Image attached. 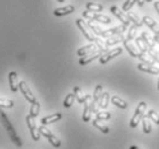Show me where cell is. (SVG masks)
Segmentation results:
<instances>
[{
  "label": "cell",
  "instance_id": "cell-1",
  "mask_svg": "<svg viewBox=\"0 0 159 149\" xmlns=\"http://www.w3.org/2000/svg\"><path fill=\"white\" fill-rule=\"evenodd\" d=\"M0 122H1V124H2V125H4V127L6 128V131H7V133H8V135H9V138H11V141L14 142L17 147H22L21 139L18 138L17 133H16V131L14 130V127H13L11 123L9 122V119L7 118L6 114H5L1 109H0Z\"/></svg>",
  "mask_w": 159,
  "mask_h": 149
},
{
  "label": "cell",
  "instance_id": "cell-2",
  "mask_svg": "<svg viewBox=\"0 0 159 149\" xmlns=\"http://www.w3.org/2000/svg\"><path fill=\"white\" fill-rule=\"evenodd\" d=\"M145 108H147V103H145V102L142 101L139 103L138 108H136V110H135V114H134L133 118L130 119V123H129V126L132 127V128H135V127L139 125V123L143 119Z\"/></svg>",
  "mask_w": 159,
  "mask_h": 149
},
{
  "label": "cell",
  "instance_id": "cell-3",
  "mask_svg": "<svg viewBox=\"0 0 159 149\" xmlns=\"http://www.w3.org/2000/svg\"><path fill=\"white\" fill-rule=\"evenodd\" d=\"M39 128V132H40V134L43 135L45 138H47L48 139V141L51 142V145L53 146V147H55V148H58L60 146H61V141L58 140L56 137H55L53 133H52L49 130H48L47 127L45 126V125H41V126L38 127Z\"/></svg>",
  "mask_w": 159,
  "mask_h": 149
},
{
  "label": "cell",
  "instance_id": "cell-4",
  "mask_svg": "<svg viewBox=\"0 0 159 149\" xmlns=\"http://www.w3.org/2000/svg\"><path fill=\"white\" fill-rule=\"evenodd\" d=\"M76 23H77V26H78V28L81 30L83 35L86 37V39L94 43L95 39H96V37H94V35L89 31V26H88V24H87L85 21H83L81 18H78V20L76 21Z\"/></svg>",
  "mask_w": 159,
  "mask_h": 149
},
{
  "label": "cell",
  "instance_id": "cell-5",
  "mask_svg": "<svg viewBox=\"0 0 159 149\" xmlns=\"http://www.w3.org/2000/svg\"><path fill=\"white\" fill-rule=\"evenodd\" d=\"M26 124H28V127L30 130V133H31V137L34 141H39L40 140V132L39 128L36 126V123H34V118L32 116H26Z\"/></svg>",
  "mask_w": 159,
  "mask_h": 149
},
{
  "label": "cell",
  "instance_id": "cell-6",
  "mask_svg": "<svg viewBox=\"0 0 159 149\" xmlns=\"http://www.w3.org/2000/svg\"><path fill=\"white\" fill-rule=\"evenodd\" d=\"M102 54H105V52L100 51V49H98V51H96V49H95V51H93L92 53L85 55V56H83V58H80V60H79V64H80V66H86V64H88L89 62L94 61L95 58H101Z\"/></svg>",
  "mask_w": 159,
  "mask_h": 149
},
{
  "label": "cell",
  "instance_id": "cell-7",
  "mask_svg": "<svg viewBox=\"0 0 159 149\" xmlns=\"http://www.w3.org/2000/svg\"><path fill=\"white\" fill-rule=\"evenodd\" d=\"M18 88L21 90L22 94L24 95V98H25L30 103H34V102L37 101L36 98H34V95L32 94V92H31V90L29 88V86L26 85L25 81H20V83H18Z\"/></svg>",
  "mask_w": 159,
  "mask_h": 149
},
{
  "label": "cell",
  "instance_id": "cell-8",
  "mask_svg": "<svg viewBox=\"0 0 159 149\" xmlns=\"http://www.w3.org/2000/svg\"><path fill=\"white\" fill-rule=\"evenodd\" d=\"M92 102L93 99L90 95H86V100L84 102V113H83V120L85 123L90 120V114H92Z\"/></svg>",
  "mask_w": 159,
  "mask_h": 149
},
{
  "label": "cell",
  "instance_id": "cell-9",
  "mask_svg": "<svg viewBox=\"0 0 159 149\" xmlns=\"http://www.w3.org/2000/svg\"><path fill=\"white\" fill-rule=\"evenodd\" d=\"M123 53V48H113L112 51L110 52H107L105 54H103L100 58V63L101 64H105V63H108L111 58H116V56H118V55H120Z\"/></svg>",
  "mask_w": 159,
  "mask_h": 149
},
{
  "label": "cell",
  "instance_id": "cell-10",
  "mask_svg": "<svg viewBox=\"0 0 159 149\" xmlns=\"http://www.w3.org/2000/svg\"><path fill=\"white\" fill-rule=\"evenodd\" d=\"M110 12H111V13L115 15V16H117V17L119 18L120 21H121V23H123V26H128L130 24V21L128 20L127 15L124 14L123 12L120 11V9L117 7V6H111V7H110Z\"/></svg>",
  "mask_w": 159,
  "mask_h": 149
},
{
  "label": "cell",
  "instance_id": "cell-11",
  "mask_svg": "<svg viewBox=\"0 0 159 149\" xmlns=\"http://www.w3.org/2000/svg\"><path fill=\"white\" fill-rule=\"evenodd\" d=\"M127 26H116V28H112V29H109V30H105L102 32L101 36L104 37V38H110L112 36H116V35H120V33H124L126 31Z\"/></svg>",
  "mask_w": 159,
  "mask_h": 149
},
{
  "label": "cell",
  "instance_id": "cell-12",
  "mask_svg": "<svg viewBox=\"0 0 159 149\" xmlns=\"http://www.w3.org/2000/svg\"><path fill=\"white\" fill-rule=\"evenodd\" d=\"M142 22L144 23L148 28H150L155 32V35H158L159 36V26L157 24V22H156L153 18L150 17V16H144L143 20H142Z\"/></svg>",
  "mask_w": 159,
  "mask_h": 149
},
{
  "label": "cell",
  "instance_id": "cell-13",
  "mask_svg": "<svg viewBox=\"0 0 159 149\" xmlns=\"http://www.w3.org/2000/svg\"><path fill=\"white\" fill-rule=\"evenodd\" d=\"M125 37H124V33H120V35H116V36H112L110 37V38H108L107 39V41H105V46L107 47H109V46H113V45L116 44H119V43H121V41H125Z\"/></svg>",
  "mask_w": 159,
  "mask_h": 149
},
{
  "label": "cell",
  "instance_id": "cell-14",
  "mask_svg": "<svg viewBox=\"0 0 159 149\" xmlns=\"http://www.w3.org/2000/svg\"><path fill=\"white\" fill-rule=\"evenodd\" d=\"M138 69L144 72L152 73V75H159V69L155 66H149V64H144V63H139Z\"/></svg>",
  "mask_w": 159,
  "mask_h": 149
},
{
  "label": "cell",
  "instance_id": "cell-15",
  "mask_svg": "<svg viewBox=\"0 0 159 149\" xmlns=\"http://www.w3.org/2000/svg\"><path fill=\"white\" fill-rule=\"evenodd\" d=\"M62 118V114L61 113H55L53 115H49V116H46L43 117V119H41V124L43 125H48V124H52V123H55V122H57Z\"/></svg>",
  "mask_w": 159,
  "mask_h": 149
},
{
  "label": "cell",
  "instance_id": "cell-16",
  "mask_svg": "<svg viewBox=\"0 0 159 149\" xmlns=\"http://www.w3.org/2000/svg\"><path fill=\"white\" fill-rule=\"evenodd\" d=\"M8 80H9V86L13 92H17L18 90V83H17V73L15 71H11L8 75Z\"/></svg>",
  "mask_w": 159,
  "mask_h": 149
},
{
  "label": "cell",
  "instance_id": "cell-17",
  "mask_svg": "<svg viewBox=\"0 0 159 149\" xmlns=\"http://www.w3.org/2000/svg\"><path fill=\"white\" fill-rule=\"evenodd\" d=\"M73 12H75V7L69 5V6H65V7H62V8H56L54 11V15L55 16H63V15L71 14Z\"/></svg>",
  "mask_w": 159,
  "mask_h": 149
},
{
  "label": "cell",
  "instance_id": "cell-18",
  "mask_svg": "<svg viewBox=\"0 0 159 149\" xmlns=\"http://www.w3.org/2000/svg\"><path fill=\"white\" fill-rule=\"evenodd\" d=\"M96 49V45L95 44H90V45H86V46H84V47L79 48L78 49V52H77V54L79 55V56H85V55L89 54V53H92L93 51H95Z\"/></svg>",
  "mask_w": 159,
  "mask_h": 149
},
{
  "label": "cell",
  "instance_id": "cell-19",
  "mask_svg": "<svg viewBox=\"0 0 159 149\" xmlns=\"http://www.w3.org/2000/svg\"><path fill=\"white\" fill-rule=\"evenodd\" d=\"M124 47L126 48L127 52H128V54H129L132 58H138L139 56V53H140V52H138L134 48V46L132 45V43H130V40L125 39V41H124Z\"/></svg>",
  "mask_w": 159,
  "mask_h": 149
},
{
  "label": "cell",
  "instance_id": "cell-20",
  "mask_svg": "<svg viewBox=\"0 0 159 149\" xmlns=\"http://www.w3.org/2000/svg\"><path fill=\"white\" fill-rule=\"evenodd\" d=\"M141 39H142V41L147 45L148 48H155V40H153V38H151V37L149 36L147 32L141 33Z\"/></svg>",
  "mask_w": 159,
  "mask_h": 149
},
{
  "label": "cell",
  "instance_id": "cell-21",
  "mask_svg": "<svg viewBox=\"0 0 159 149\" xmlns=\"http://www.w3.org/2000/svg\"><path fill=\"white\" fill-rule=\"evenodd\" d=\"M127 17H128V20H129L130 22L133 23V26H135L136 28H141L142 24H143V22H142L141 20L134 14V13H132V12H128V13H127Z\"/></svg>",
  "mask_w": 159,
  "mask_h": 149
},
{
  "label": "cell",
  "instance_id": "cell-22",
  "mask_svg": "<svg viewBox=\"0 0 159 149\" xmlns=\"http://www.w3.org/2000/svg\"><path fill=\"white\" fill-rule=\"evenodd\" d=\"M138 58H140L142 61V63H144V64H149V66H155V61L152 60L149 55H147L145 53H139V56Z\"/></svg>",
  "mask_w": 159,
  "mask_h": 149
},
{
  "label": "cell",
  "instance_id": "cell-23",
  "mask_svg": "<svg viewBox=\"0 0 159 149\" xmlns=\"http://www.w3.org/2000/svg\"><path fill=\"white\" fill-rule=\"evenodd\" d=\"M86 9L89 12H102L103 11V6L101 4H95V2H87Z\"/></svg>",
  "mask_w": 159,
  "mask_h": 149
},
{
  "label": "cell",
  "instance_id": "cell-24",
  "mask_svg": "<svg viewBox=\"0 0 159 149\" xmlns=\"http://www.w3.org/2000/svg\"><path fill=\"white\" fill-rule=\"evenodd\" d=\"M111 102L115 105H116V107L120 108V109H126V108H127V103H126V102L124 101V100H121L120 98H118V96H112V98H111Z\"/></svg>",
  "mask_w": 159,
  "mask_h": 149
},
{
  "label": "cell",
  "instance_id": "cell-25",
  "mask_svg": "<svg viewBox=\"0 0 159 149\" xmlns=\"http://www.w3.org/2000/svg\"><path fill=\"white\" fill-rule=\"evenodd\" d=\"M109 100H110V95H109V93H103L101 96V99H100V101H98V105H100V108H102V109H105L107 107H108V103H109Z\"/></svg>",
  "mask_w": 159,
  "mask_h": 149
},
{
  "label": "cell",
  "instance_id": "cell-26",
  "mask_svg": "<svg viewBox=\"0 0 159 149\" xmlns=\"http://www.w3.org/2000/svg\"><path fill=\"white\" fill-rule=\"evenodd\" d=\"M93 126L94 127H96V128H98L100 131L102 132V133H104V134H107V133H109V127L107 126V125H104V124H102L100 120H98V119H94L93 122Z\"/></svg>",
  "mask_w": 159,
  "mask_h": 149
},
{
  "label": "cell",
  "instance_id": "cell-27",
  "mask_svg": "<svg viewBox=\"0 0 159 149\" xmlns=\"http://www.w3.org/2000/svg\"><path fill=\"white\" fill-rule=\"evenodd\" d=\"M73 93H75V95H76V99L78 100V102H79V103H84V102H85V100H86V95L84 94V92L81 91L79 87L73 88Z\"/></svg>",
  "mask_w": 159,
  "mask_h": 149
},
{
  "label": "cell",
  "instance_id": "cell-28",
  "mask_svg": "<svg viewBox=\"0 0 159 149\" xmlns=\"http://www.w3.org/2000/svg\"><path fill=\"white\" fill-rule=\"evenodd\" d=\"M39 110H40V103L38 101H36L34 103L31 105V108H30V116H32L33 118H36V117L39 115Z\"/></svg>",
  "mask_w": 159,
  "mask_h": 149
},
{
  "label": "cell",
  "instance_id": "cell-29",
  "mask_svg": "<svg viewBox=\"0 0 159 149\" xmlns=\"http://www.w3.org/2000/svg\"><path fill=\"white\" fill-rule=\"evenodd\" d=\"M75 99H76V95L75 93H70L65 96L64 99V102H63V105H64L65 108H70L71 105H73V102H75Z\"/></svg>",
  "mask_w": 159,
  "mask_h": 149
},
{
  "label": "cell",
  "instance_id": "cell-30",
  "mask_svg": "<svg viewBox=\"0 0 159 149\" xmlns=\"http://www.w3.org/2000/svg\"><path fill=\"white\" fill-rule=\"evenodd\" d=\"M102 91H103V86H102L101 84L100 85H98L96 86V88L94 90V94H93V101L94 102H98L100 101V99H101L102 96Z\"/></svg>",
  "mask_w": 159,
  "mask_h": 149
},
{
  "label": "cell",
  "instance_id": "cell-31",
  "mask_svg": "<svg viewBox=\"0 0 159 149\" xmlns=\"http://www.w3.org/2000/svg\"><path fill=\"white\" fill-rule=\"evenodd\" d=\"M95 21H98L100 23H103V24H110L111 23V18L105 16V15L102 14H95Z\"/></svg>",
  "mask_w": 159,
  "mask_h": 149
},
{
  "label": "cell",
  "instance_id": "cell-32",
  "mask_svg": "<svg viewBox=\"0 0 159 149\" xmlns=\"http://www.w3.org/2000/svg\"><path fill=\"white\" fill-rule=\"evenodd\" d=\"M135 44L138 46V48L140 49L141 53H147L148 52V47H147V45L142 41L141 37H138V38H135Z\"/></svg>",
  "mask_w": 159,
  "mask_h": 149
},
{
  "label": "cell",
  "instance_id": "cell-33",
  "mask_svg": "<svg viewBox=\"0 0 159 149\" xmlns=\"http://www.w3.org/2000/svg\"><path fill=\"white\" fill-rule=\"evenodd\" d=\"M87 24H88V26H89L90 29L93 30V32H94L95 35L101 36L103 31H102V29L98 26V24H96V23H94V21H92V20H90V21H88V23H87Z\"/></svg>",
  "mask_w": 159,
  "mask_h": 149
},
{
  "label": "cell",
  "instance_id": "cell-34",
  "mask_svg": "<svg viewBox=\"0 0 159 149\" xmlns=\"http://www.w3.org/2000/svg\"><path fill=\"white\" fill-rule=\"evenodd\" d=\"M147 117H148L150 120H152L153 123L159 125V115H158V113H156L155 110H149L148 114H147Z\"/></svg>",
  "mask_w": 159,
  "mask_h": 149
},
{
  "label": "cell",
  "instance_id": "cell-35",
  "mask_svg": "<svg viewBox=\"0 0 159 149\" xmlns=\"http://www.w3.org/2000/svg\"><path fill=\"white\" fill-rule=\"evenodd\" d=\"M111 118V114L108 111H98L96 114V119L98 120H107Z\"/></svg>",
  "mask_w": 159,
  "mask_h": 149
},
{
  "label": "cell",
  "instance_id": "cell-36",
  "mask_svg": "<svg viewBox=\"0 0 159 149\" xmlns=\"http://www.w3.org/2000/svg\"><path fill=\"white\" fill-rule=\"evenodd\" d=\"M142 124H143V131H144V133L149 134V133L151 132V124H150V122H149L148 117L142 119Z\"/></svg>",
  "mask_w": 159,
  "mask_h": 149
},
{
  "label": "cell",
  "instance_id": "cell-37",
  "mask_svg": "<svg viewBox=\"0 0 159 149\" xmlns=\"http://www.w3.org/2000/svg\"><path fill=\"white\" fill-rule=\"evenodd\" d=\"M147 53H148V55L153 60V61L158 62L159 63V53L158 52L155 51L153 48H148V52H147Z\"/></svg>",
  "mask_w": 159,
  "mask_h": 149
},
{
  "label": "cell",
  "instance_id": "cell-38",
  "mask_svg": "<svg viewBox=\"0 0 159 149\" xmlns=\"http://www.w3.org/2000/svg\"><path fill=\"white\" fill-rule=\"evenodd\" d=\"M135 33H136V26H130V28L128 29V33H127L126 40H132L135 37Z\"/></svg>",
  "mask_w": 159,
  "mask_h": 149
},
{
  "label": "cell",
  "instance_id": "cell-39",
  "mask_svg": "<svg viewBox=\"0 0 159 149\" xmlns=\"http://www.w3.org/2000/svg\"><path fill=\"white\" fill-rule=\"evenodd\" d=\"M14 105V102L11 100H5V99H0V107L4 108H11Z\"/></svg>",
  "mask_w": 159,
  "mask_h": 149
},
{
  "label": "cell",
  "instance_id": "cell-40",
  "mask_svg": "<svg viewBox=\"0 0 159 149\" xmlns=\"http://www.w3.org/2000/svg\"><path fill=\"white\" fill-rule=\"evenodd\" d=\"M136 2V0H127L126 2L123 5V11L124 12H128L130 11V8L133 7V5Z\"/></svg>",
  "mask_w": 159,
  "mask_h": 149
},
{
  "label": "cell",
  "instance_id": "cell-41",
  "mask_svg": "<svg viewBox=\"0 0 159 149\" xmlns=\"http://www.w3.org/2000/svg\"><path fill=\"white\" fill-rule=\"evenodd\" d=\"M83 16L85 18H88V20H92V21H93V20H94L95 18V13H93V12H89V11H85V12H83Z\"/></svg>",
  "mask_w": 159,
  "mask_h": 149
},
{
  "label": "cell",
  "instance_id": "cell-42",
  "mask_svg": "<svg viewBox=\"0 0 159 149\" xmlns=\"http://www.w3.org/2000/svg\"><path fill=\"white\" fill-rule=\"evenodd\" d=\"M144 2H145V0H136V4H138L140 7H142V6L144 5Z\"/></svg>",
  "mask_w": 159,
  "mask_h": 149
},
{
  "label": "cell",
  "instance_id": "cell-43",
  "mask_svg": "<svg viewBox=\"0 0 159 149\" xmlns=\"http://www.w3.org/2000/svg\"><path fill=\"white\" fill-rule=\"evenodd\" d=\"M153 5H155V9L157 11V13L159 14V1H156Z\"/></svg>",
  "mask_w": 159,
  "mask_h": 149
},
{
  "label": "cell",
  "instance_id": "cell-44",
  "mask_svg": "<svg viewBox=\"0 0 159 149\" xmlns=\"http://www.w3.org/2000/svg\"><path fill=\"white\" fill-rule=\"evenodd\" d=\"M153 40H155V43H157V44L159 45V36H158V35H155V37H153Z\"/></svg>",
  "mask_w": 159,
  "mask_h": 149
},
{
  "label": "cell",
  "instance_id": "cell-45",
  "mask_svg": "<svg viewBox=\"0 0 159 149\" xmlns=\"http://www.w3.org/2000/svg\"><path fill=\"white\" fill-rule=\"evenodd\" d=\"M129 149H140L139 147H136V146H130Z\"/></svg>",
  "mask_w": 159,
  "mask_h": 149
},
{
  "label": "cell",
  "instance_id": "cell-46",
  "mask_svg": "<svg viewBox=\"0 0 159 149\" xmlns=\"http://www.w3.org/2000/svg\"><path fill=\"white\" fill-rule=\"evenodd\" d=\"M58 2H64V0H57Z\"/></svg>",
  "mask_w": 159,
  "mask_h": 149
},
{
  "label": "cell",
  "instance_id": "cell-47",
  "mask_svg": "<svg viewBox=\"0 0 159 149\" xmlns=\"http://www.w3.org/2000/svg\"><path fill=\"white\" fill-rule=\"evenodd\" d=\"M145 1H147V2H151L152 0H145Z\"/></svg>",
  "mask_w": 159,
  "mask_h": 149
},
{
  "label": "cell",
  "instance_id": "cell-48",
  "mask_svg": "<svg viewBox=\"0 0 159 149\" xmlns=\"http://www.w3.org/2000/svg\"><path fill=\"white\" fill-rule=\"evenodd\" d=\"M158 90H159V79H158Z\"/></svg>",
  "mask_w": 159,
  "mask_h": 149
},
{
  "label": "cell",
  "instance_id": "cell-49",
  "mask_svg": "<svg viewBox=\"0 0 159 149\" xmlns=\"http://www.w3.org/2000/svg\"><path fill=\"white\" fill-rule=\"evenodd\" d=\"M158 53H159V51H158Z\"/></svg>",
  "mask_w": 159,
  "mask_h": 149
}]
</instances>
